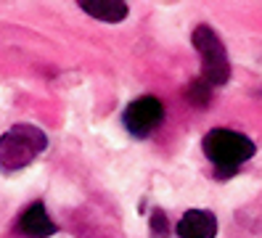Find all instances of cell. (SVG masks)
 I'll return each mask as SVG.
<instances>
[{
  "label": "cell",
  "mask_w": 262,
  "mask_h": 238,
  "mask_svg": "<svg viewBox=\"0 0 262 238\" xmlns=\"http://www.w3.org/2000/svg\"><path fill=\"white\" fill-rule=\"evenodd\" d=\"M80 8L106 24H117L127 16V3H122V0H80Z\"/></svg>",
  "instance_id": "cell-7"
},
{
  "label": "cell",
  "mask_w": 262,
  "mask_h": 238,
  "mask_svg": "<svg viewBox=\"0 0 262 238\" xmlns=\"http://www.w3.org/2000/svg\"><path fill=\"white\" fill-rule=\"evenodd\" d=\"M151 222H154V230H167V220H164L159 212L154 214V220H151Z\"/></svg>",
  "instance_id": "cell-9"
},
{
  "label": "cell",
  "mask_w": 262,
  "mask_h": 238,
  "mask_svg": "<svg viewBox=\"0 0 262 238\" xmlns=\"http://www.w3.org/2000/svg\"><path fill=\"white\" fill-rule=\"evenodd\" d=\"M162 119H164V106H162L159 98H154V95L135 98L125 109V114H122V122H125L130 135H135V138H148L162 124Z\"/></svg>",
  "instance_id": "cell-4"
},
{
  "label": "cell",
  "mask_w": 262,
  "mask_h": 238,
  "mask_svg": "<svg viewBox=\"0 0 262 238\" xmlns=\"http://www.w3.org/2000/svg\"><path fill=\"white\" fill-rule=\"evenodd\" d=\"M180 238H214L217 235V220L207 209H188L178 222Z\"/></svg>",
  "instance_id": "cell-5"
},
{
  "label": "cell",
  "mask_w": 262,
  "mask_h": 238,
  "mask_svg": "<svg viewBox=\"0 0 262 238\" xmlns=\"http://www.w3.org/2000/svg\"><path fill=\"white\" fill-rule=\"evenodd\" d=\"M193 45L199 56H202V69H204V82L209 88H220L228 82L230 77V63H228V53L225 45L220 42L217 32L209 29L207 24L193 29Z\"/></svg>",
  "instance_id": "cell-3"
},
{
  "label": "cell",
  "mask_w": 262,
  "mask_h": 238,
  "mask_svg": "<svg viewBox=\"0 0 262 238\" xmlns=\"http://www.w3.org/2000/svg\"><path fill=\"white\" fill-rule=\"evenodd\" d=\"M212 98V88L204 82V79H196V82H191L188 88V101L196 103V106H207Z\"/></svg>",
  "instance_id": "cell-8"
},
{
  "label": "cell",
  "mask_w": 262,
  "mask_h": 238,
  "mask_svg": "<svg viewBox=\"0 0 262 238\" xmlns=\"http://www.w3.org/2000/svg\"><path fill=\"white\" fill-rule=\"evenodd\" d=\"M202 146H204L207 159L223 175L225 172L233 175L238 164H244L246 159L254 156V143L236 130H228V127H214V130H209Z\"/></svg>",
  "instance_id": "cell-2"
},
{
  "label": "cell",
  "mask_w": 262,
  "mask_h": 238,
  "mask_svg": "<svg viewBox=\"0 0 262 238\" xmlns=\"http://www.w3.org/2000/svg\"><path fill=\"white\" fill-rule=\"evenodd\" d=\"M48 138L40 127L35 124H13L11 130L0 135V169L3 172H16L45 151Z\"/></svg>",
  "instance_id": "cell-1"
},
{
  "label": "cell",
  "mask_w": 262,
  "mask_h": 238,
  "mask_svg": "<svg viewBox=\"0 0 262 238\" xmlns=\"http://www.w3.org/2000/svg\"><path fill=\"white\" fill-rule=\"evenodd\" d=\"M19 230L27 238H48V235L56 233V225H53V220L48 217V212H45L42 201H35V204H29L24 209V214L19 217Z\"/></svg>",
  "instance_id": "cell-6"
}]
</instances>
